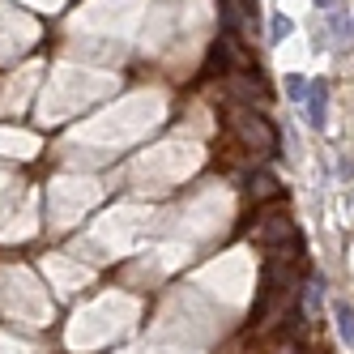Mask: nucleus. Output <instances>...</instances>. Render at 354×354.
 I'll return each mask as SVG.
<instances>
[{
  "instance_id": "obj_2",
  "label": "nucleus",
  "mask_w": 354,
  "mask_h": 354,
  "mask_svg": "<svg viewBox=\"0 0 354 354\" xmlns=\"http://www.w3.org/2000/svg\"><path fill=\"white\" fill-rule=\"evenodd\" d=\"M308 124L312 129H324V103H328V82H312L308 86Z\"/></svg>"
},
{
  "instance_id": "obj_7",
  "label": "nucleus",
  "mask_w": 354,
  "mask_h": 354,
  "mask_svg": "<svg viewBox=\"0 0 354 354\" xmlns=\"http://www.w3.org/2000/svg\"><path fill=\"white\" fill-rule=\"evenodd\" d=\"M316 5H320V9H328V5H333V0H316Z\"/></svg>"
},
{
  "instance_id": "obj_4",
  "label": "nucleus",
  "mask_w": 354,
  "mask_h": 354,
  "mask_svg": "<svg viewBox=\"0 0 354 354\" xmlns=\"http://www.w3.org/2000/svg\"><path fill=\"white\" fill-rule=\"evenodd\" d=\"M333 316H337V328H342V342H346V346H354V308L337 303V308H333Z\"/></svg>"
},
{
  "instance_id": "obj_5",
  "label": "nucleus",
  "mask_w": 354,
  "mask_h": 354,
  "mask_svg": "<svg viewBox=\"0 0 354 354\" xmlns=\"http://www.w3.org/2000/svg\"><path fill=\"white\" fill-rule=\"evenodd\" d=\"M286 94L295 98V103H303V98H308V77H299V73H290V77H286Z\"/></svg>"
},
{
  "instance_id": "obj_1",
  "label": "nucleus",
  "mask_w": 354,
  "mask_h": 354,
  "mask_svg": "<svg viewBox=\"0 0 354 354\" xmlns=\"http://www.w3.org/2000/svg\"><path fill=\"white\" fill-rule=\"evenodd\" d=\"M226 124L239 133V141L248 149H261V154H277V129L252 107H226Z\"/></svg>"
},
{
  "instance_id": "obj_6",
  "label": "nucleus",
  "mask_w": 354,
  "mask_h": 354,
  "mask_svg": "<svg viewBox=\"0 0 354 354\" xmlns=\"http://www.w3.org/2000/svg\"><path fill=\"white\" fill-rule=\"evenodd\" d=\"M290 30H295V21H290V17H282V13H277V17H273V39H286Z\"/></svg>"
},
{
  "instance_id": "obj_3",
  "label": "nucleus",
  "mask_w": 354,
  "mask_h": 354,
  "mask_svg": "<svg viewBox=\"0 0 354 354\" xmlns=\"http://www.w3.org/2000/svg\"><path fill=\"white\" fill-rule=\"evenodd\" d=\"M248 192H252V201H265V196H277V180L273 175H252V184H248Z\"/></svg>"
}]
</instances>
